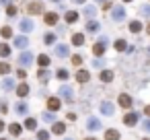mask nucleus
Listing matches in <instances>:
<instances>
[{"mask_svg":"<svg viewBox=\"0 0 150 140\" xmlns=\"http://www.w3.org/2000/svg\"><path fill=\"white\" fill-rule=\"evenodd\" d=\"M105 45H107V39H105V37L99 39V41L95 43V48H93V54H95V56H101V54L105 52Z\"/></svg>","mask_w":150,"mask_h":140,"instance_id":"f257e3e1","label":"nucleus"},{"mask_svg":"<svg viewBox=\"0 0 150 140\" xmlns=\"http://www.w3.org/2000/svg\"><path fill=\"white\" fill-rule=\"evenodd\" d=\"M15 45H17L19 50H25V48L29 45V39H27L25 35H19V37H15Z\"/></svg>","mask_w":150,"mask_h":140,"instance_id":"f03ea898","label":"nucleus"},{"mask_svg":"<svg viewBox=\"0 0 150 140\" xmlns=\"http://www.w3.org/2000/svg\"><path fill=\"white\" fill-rule=\"evenodd\" d=\"M113 19H115V21H123V19H125V9L115 6V9H113Z\"/></svg>","mask_w":150,"mask_h":140,"instance_id":"7ed1b4c3","label":"nucleus"},{"mask_svg":"<svg viewBox=\"0 0 150 140\" xmlns=\"http://www.w3.org/2000/svg\"><path fill=\"white\" fill-rule=\"evenodd\" d=\"M19 60H21V64H23V66H31V62H33V56H31L29 52H25V54H21V58H19Z\"/></svg>","mask_w":150,"mask_h":140,"instance_id":"20e7f679","label":"nucleus"},{"mask_svg":"<svg viewBox=\"0 0 150 140\" xmlns=\"http://www.w3.org/2000/svg\"><path fill=\"white\" fill-rule=\"evenodd\" d=\"M119 105L125 107V109L132 107V97H129V95H119Z\"/></svg>","mask_w":150,"mask_h":140,"instance_id":"39448f33","label":"nucleus"},{"mask_svg":"<svg viewBox=\"0 0 150 140\" xmlns=\"http://www.w3.org/2000/svg\"><path fill=\"white\" fill-rule=\"evenodd\" d=\"M136 122H138V113H127V115L123 117V124H125V126H134Z\"/></svg>","mask_w":150,"mask_h":140,"instance_id":"423d86ee","label":"nucleus"},{"mask_svg":"<svg viewBox=\"0 0 150 140\" xmlns=\"http://www.w3.org/2000/svg\"><path fill=\"white\" fill-rule=\"evenodd\" d=\"M86 128H88V130H93V132H95V130H99V128H101V122H99V119H97V117H91V119H88V122H86Z\"/></svg>","mask_w":150,"mask_h":140,"instance_id":"0eeeda50","label":"nucleus"},{"mask_svg":"<svg viewBox=\"0 0 150 140\" xmlns=\"http://www.w3.org/2000/svg\"><path fill=\"white\" fill-rule=\"evenodd\" d=\"M31 29H33V23H31L29 19H23V21H21V31H23V33H29Z\"/></svg>","mask_w":150,"mask_h":140,"instance_id":"6e6552de","label":"nucleus"},{"mask_svg":"<svg viewBox=\"0 0 150 140\" xmlns=\"http://www.w3.org/2000/svg\"><path fill=\"white\" fill-rule=\"evenodd\" d=\"M56 54L64 58V56H68V54H70V50H68V45H64V43H60V45H56Z\"/></svg>","mask_w":150,"mask_h":140,"instance_id":"1a4fd4ad","label":"nucleus"},{"mask_svg":"<svg viewBox=\"0 0 150 140\" xmlns=\"http://www.w3.org/2000/svg\"><path fill=\"white\" fill-rule=\"evenodd\" d=\"M101 111H103L105 115H113V105H111L109 101H105V103L101 105Z\"/></svg>","mask_w":150,"mask_h":140,"instance_id":"9d476101","label":"nucleus"},{"mask_svg":"<svg viewBox=\"0 0 150 140\" xmlns=\"http://www.w3.org/2000/svg\"><path fill=\"white\" fill-rule=\"evenodd\" d=\"M105 140H119V132L117 130H107L105 132Z\"/></svg>","mask_w":150,"mask_h":140,"instance_id":"9b49d317","label":"nucleus"},{"mask_svg":"<svg viewBox=\"0 0 150 140\" xmlns=\"http://www.w3.org/2000/svg\"><path fill=\"white\" fill-rule=\"evenodd\" d=\"M45 23H47V25H56V23H58V15H56V13H47V15H45Z\"/></svg>","mask_w":150,"mask_h":140,"instance_id":"f8f14e48","label":"nucleus"},{"mask_svg":"<svg viewBox=\"0 0 150 140\" xmlns=\"http://www.w3.org/2000/svg\"><path fill=\"white\" fill-rule=\"evenodd\" d=\"M60 95H62V97H64V99H72V89H70V87H66V85H64V87H62V89H60Z\"/></svg>","mask_w":150,"mask_h":140,"instance_id":"ddd939ff","label":"nucleus"},{"mask_svg":"<svg viewBox=\"0 0 150 140\" xmlns=\"http://www.w3.org/2000/svg\"><path fill=\"white\" fill-rule=\"evenodd\" d=\"M101 80L111 82V80H113V72H111V70H103V72H101Z\"/></svg>","mask_w":150,"mask_h":140,"instance_id":"4468645a","label":"nucleus"},{"mask_svg":"<svg viewBox=\"0 0 150 140\" xmlns=\"http://www.w3.org/2000/svg\"><path fill=\"white\" fill-rule=\"evenodd\" d=\"M17 95H19V97H27V95H29V87H27V85L23 82V85H21V87L17 89Z\"/></svg>","mask_w":150,"mask_h":140,"instance_id":"2eb2a0df","label":"nucleus"},{"mask_svg":"<svg viewBox=\"0 0 150 140\" xmlns=\"http://www.w3.org/2000/svg\"><path fill=\"white\" fill-rule=\"evenodd\" d=\"M47 107H50V109H54V111H56V109H60V99L52 97V99L47 101Z\"/></svg>","mask_w":150,"mask_h":140,"instance_id":"dca6fc26","label":"nucleus"},{"mask_svg":"<svg viewBox=\"0 0 150 140\" xmlns=\"http://www.w3.org/2000/svg\"><path fill=\"white\" fill-rule=\"evenodd\" d=\"M64 132H66V126L62 122H56L54 124V134H64Z\"/></svg>","mask_w":150,"mask_h":140,"instance_id":"f3484780","label":"nucleus"},{"mask_svg":"<svg viewBox=\"0 0 150 140\" xmlns=\"http://www.w3.org/2000/svg\"><path fill=\"white\" fill-rule=\"evenodd\" d=\"M72 43H74V45H82V43H84V35H82V33H76V35L72 37Z\"/></svg>","mask_w":150,"mask_h":140,"instance_id":"a211bd4d","label":"nucleus"},{"mask_svg":"<svg viewBox=\"0 0 150 140\" xmlns=\"http://www.w3.org/2000/svg\"><path fill=\"white\" fill-rule=\"evenodd\" d=\"M129 31H132V33H138V31H142V25H140L138 21H132V23H129Z\"/></svg>","mask_w":150,"mask_h":140,"instance_id":"6ab92c4d","label":"nucleus"},{"mask_svg":"<svg viewBox=\"0 0 150 140\" xmlns=\"http://www.w3.org/2000/svg\"><path fill=\"white\" fill-rule=\"evenodd\" d=\"M84 15H86V17H95V15H97V9H95L93 4H88V6L84 9Z\"/></svg>","mask_w":150,"mask_h":140,"instance_id":"aec40b11","label":"nucleus"},{"mask_svg":"<svg viewBox=\"0 0 150 140\" xmlns=\"http://www.w3.org/2000/svg\"><path fill=\"white\" fill-rule=\"evenodd\" d=\"M76 19H78V15H76L74 11H68V13H66V21H68V23H74Z\"/></svg>","mask_w":150,"mask_h":140,"instance_id":"412c9836","label":"nucleus"},{"mask_svg":"<svg viewBox=\"0 0 150 140\" xmlns=\"http://www.w3.org/2000/svg\"><path fill=\"white\" fill-rule=\"evenodd\" d=\"M37 62H39V66H43V68H45V66H47V64H50V58H47V56H45V54H41V56H39V58H37Z\"/></svg>","mask_w":150,"mask_h":140,"instance_id":"4be33fe9","label":"nucleus"},{"mask_svg":"<svg viewBox=\"0 0 150 140\" xmlns=\"http://www.w3.org/2000/svg\"><path fill=\"white\" fill-rule=\"evenodd\" d=\"M76 78H78V82H86V80H88V72H84V70H80V72L76 74Z\"/></svg>","mask_w":150,"mask_h":140,"instance_id":"5701e85b","label":"nucleus"},{"mask_svg":"<svg viewBox=\"0 0 150 140\" xmlns=\"http://www.w3.org/2000/svg\"><path fill=\"white\" fill-rule=\"evenodd\" d=\"M8 130H11V134H13V136H19L21 126H19V124H11V126H8Z\"/></svg>","mask_w":150,"mask_h":140,"instance_id":"b1692460","label":"nucleus"},{"mask_svg":"<svg viewBox=\"0 0 150 140\" xmlns=\"http://www.w3.org/2000/svg\"><path fill=\"white\" fill-rule=\"evenodd\" d=\"M35 126H37V122H35L33 117H29V119L25 122V128H27V130H35Z\"/></svg>","mask_w":150,"mask_h":140,"instance_id":"393cba45","label":"nucleus"},{"mask_svg":"<svg viewBox=\"0 0 150 140\" xmlns=\"http://www.w3.org/2000/svg\"><path fill=\"white\" fill-rule=\"evenodd\" d=\"M8 54H11V48H8L6 43H2V45H0V56H4V58H6Z\"/></svg>","mask_w":150,"mask_h":140,"instance_id":"a878e982","label":"nucleus"},{"mask_svg":"<svg viewBox=\"0 0 150 140\" xmlns=\"http://www.w3.org/2000/svg\"><path fill=\"white\" fill-rule=\"evenodd\" d=\"M86 29H88V31H91V33H95V31H97V29H99V23H97V21H91V23H88V25H86Z\"/></svg>","mask_w":150,"mask_h":140,"instance_id":"bb28decb","label":"nucleus"},{"mask_svg":"<svg viewBox=\"0 0 150 140\" xmlns=\"http://www.w3.org/2000/svg\"><path fill=\"white\" fill-rule=\"evenodd\" d=\"M115 50H117V52H123V50H127V45H125V41H123V39H119V41L115 43Z\"/></svg>","mask_w":150,"mask_h":140,"instance_id":"cd10ccee","label":"nucleus"},{"mask_svg":"<svg viewBox=\"0 0 150 140\" xmlns=\"http://www.w3.org/2000/svg\"><path fill=\"white\" fill-rule=\"evenodd\" d=\"M37 138H39V140H50V132L39 130V132H37Z\"/></svg>","mask_w":150,"mask_h":140,"instance_id":"c85d7f7f","label":"nucleus"},{"mask_svg":"<svg viewBox=\"0 0 150 140\" xmlns=\"http://www.w3.org/2000/svg\"><path fill=\"white\" fill-rule=\"evenodd\" d=\"M58 78H60V80H66V78H68V70L60 68V70H58Z\"/></svg>","mask_w":150,"mask_h":140,"instance_id":"c756f323","label":"nucleus"},{"mask_svg":"<svg viewBox=\"0 0 150 140\" xmlns=\"http://www.w3.org/2000/svg\"><path fill=\"white\" fill-rule=\"evenodd\" d=\"M27 109H29V107H27L25 103H19V105H17V113H21V115L27 113Z\"/></svg>","mask_w":150,"mask_h":140,"instance_id":"7c9ffc66","label":"nucleus"},{"mask_svg":"<svg viewBox=\"0 0 150 140\" xmlns=\"http://www.w3.org/2000/svg\"><path fill=\"white\" fill-rule=\"evenodd\" d=\"M140 13H142L144 17H148V15H150V4H142V6H140Z\"/></svg>","mask_w":150,"mask_h":140,"instance_id":"2f4dec72","label":"nucleus"},{"mask_svg":"<svg viewBox=\"0 0 150 140\" xmlns=\"http://www.w3.org/2000/svg\"><path fill=\"white\" fill-rule=\"evenodd\" d=\"M11 72V66L8 64H2V62H0V74H8Z\"/></svg>","mask_w":150,"mask_h":140,"instance_id":"473e14b6","label":"nucleus"},{"mask_svg":"<svg viewBox=\"0 0 150 140\" xmlns=\"http://www.w3.org/2000/svg\"><path fill=\"white\" fill-rule=\"evenodd\" d=\"M2 37L6 39V37H13V31H11V27H2Z\"/></svg>","mask_w":150,"mask_h":140,"instance_id":"72a5a7b5","label":"nucleus"},{"mask_svg":"<svg viewBox=\"0 0 150 140\" xmlns=\"http://www.w3.org/2000/svg\"><path fill=\"white\" fill-rule=\"evenodd\" d=\"M13 87H15V80H13V78H6V80H4V89H6V91H11Z\"/></svg>","mask_w":150,"mask_h":140,"instance_id":"f704fd0d","label":"nucleus"},{"mask_svg":"<svg viewBox=\"0 0 150 140\" xmlns=\"http://www.w3.org/2000/svg\"><path fill=\"white\" fill-rule=\"evenodd\" d=\"M54 41H56V37H54L52 33H47V35H45V43H50V45H54Z\"/></svg>","mask_w":150,"mask_h":140,"instance_id":"c9c22d12","label":"nucleus"},{"mask_svg":"<svg viewBox=\"0 0 150 140\" xmlns=\"http://www.w3.org/2000/svg\"><path fill=\"white\" fill-rule=\"evenodd\" d=\"M29 11H31V13H39V11H43V9H41L39 4H31V6H29Z\"/></svg>","mask_w":150,"mask_h":140,"instance_id":"e433bc0d","label":"nucleus"},{"mask_svg":"<svg viewBox=\"0 0 150 140\" xmlns=\"http://www.w3.org/2000/svg\"><path fill=\"white\" fill-rule=\"evenodd\" d=\"M41 117H43V122H50V124L54 122V115H52V113H43Z\"/></svg>","mask_w":150,"mask_h":140,"instance_id":"4c0bfd02","label":"nucleus"},{"mask_svg":"<svg viewBox=\"0 0 150 140\" xmlns=\"http://www.w3.org/2000/svg\"><path fill=\"white\" fill-rule=\"evenodd\" d=\"M37 76H39V78H43V80H45V78H47V76H50V74H47V70H41V72H39V74H37Z\"/></svg>","mask_w":150,"mask_h":140,"instance_id":"58836bf2","label":"nucleus"},{"mask_svg":"<svg viewBox=\"0 0 150 140\" xmlns=\"http://www.w3.org/2000/svg\"><path fill=\"white\" fill-rule=\"evenodd\" d=\"M72 62H74V64H80V62H82V58H80V56H74V58H72Z\"/></svg>","mask_w":150,"mask_h":140,"instance_id":"ea45409f","label":"nucleus"},{"mask_svg":"<svg viewBox=\"0 0 150 140\" xmlns=\"http://www.w3.org/2000/svg\"><path fill=\"white\" fill-rule=\"evenodd\" d=\"M144 130H146V132H150V119H146V122H144Z\"/></svg>","mask_w":150,"mask_h":140,"instance_id":"a19ab883","label":"nucleus"},{"mask_svg":"<svg viewBox=\"0 0 150 140\" xmlns=\"http://www.w3.org/2000/svg\"><path fill=\"white\" fill-rule=\"evenodd\" d=\"M15 13H17V9H15V6H8V15H11V17H13V15H15Z\"/></svg>","mask_w":150,"mask_h":140,"instance_id":"79ce46f5","label":"nucleus"},{"mask_svg":"<svg viewBox=\"0 0 150 140\" xmlns=\"http://www.w3.org/2000/svg\"><path fill=\"white\" fill-rule=\"evenodd\" d=\"M0 4H11V0H0Z\"/></svg>","mask_w":150,"mask_h":140,"instance_id":"37998d69","label":"nucleus"},{"mask_svg":"<svg viewBox=\"0 0 150 140\" xmlns=\"http://www.w3.org/2000/svg\"><path fill=\"white\" fill-rule=\"evenodd\" d=\"M2 130H4V124H2V122H0V132H2Z\"/></svg>","mask_w":150,"mask_h":140,"instance_id":"c03bdc74","label":"nucleus"},{"mask_svg":"<svg viewBox=\"0 0 150 140\" xmlns=\"http://www.w3.org/2000/svg\"><path fill=\"white\" fill-rule=\"evenodd\" d=\"M146 113H148V115H150V105H148V107H146Z\"/></svg>","mask_w":150,"mask_h":140,"instance_id":"a18cd8bd","label":"nucleus"},{"mask_svg":"<svg viewBox=\"0 0 150 140\" xmlns=\"http://www.w3.org/2000/svg\"><path fill=\"white\" fill-rule=\"evenodd\" d=\"M74 2H84V0H74Z\"/></svg>","mask_w":150,"mask_h":140,"instance_id":"49530a36","label":"nucleus"},{"mask_svg":"<svg viewBox=\"0 0 150 140\" xmlns=\"http://www.w3.org/2000/svg\"><path fill=\"white\" fill-rule=\"evenodd\" d=\"M148 33H150V25H148Z\"/></svg>","mask_w":150,"mask_h":140,"instance_id":"de8ad7c7","label":"nucleus"},{"mask_svg":"<svg viewBox=\"0 0 150 140\" xmlns=\"http://www.w3.org/2000/svg\"><path fill=\"white\" fill-rule=\"evenodd\" d=\"M86 140H95V138H86Z\"/></svg>","mask_w":150,"mask_h":140,"instance_id":"09e8293b","label":"nucleus"},{"mask_svg":"<svg viewBox=\"0 0 150 140\" xmlns=\"http://www.w3.org/2000/svg\"><path fill=\"white\" fill-rule=\"evenodd\" d=\"M123 2H129V0H123Z\"/></svg>","mask_w":150,"mask_h":140,"instance_id":"8fccbe9b","label":"nucleus"},{"mask_svg":"<svg viewBox=\"0 0 150 140\" xmlns=\"http://www.w3.org/2000/svg\"><path fill=\"white\" fill-rule=\"evenodd\" d=\"M0 140H6V138H0Z\"/></svg>","mask_w":150,"mask_h":140,"instance_id":"3c124183","label":"nucleus"},{"mask_svg":"<svg viewBox=\"0 0 150 140\" xmlns=\"http://www.w3.org/2000/svg\"><path fill=\"white\" fill-rule=\"evenodd\" d=\"M66 140H72V138H66Z\"/></svg>","mask_w":150,"mask_h":140,"instance_id":"603ef678","label":"nucleus"},{"mask_svg":"<svg viewBox=\"0 0 150 140\" xmlns=\"http://www.w3.org/2000/svg\"><path fill=\"white\" fill-rule=\"evenodd\" d=\"M99 2H103V0H99Z\"/></svg>","mask_w":150,"mask_h":140,"instance_id":"864d4df0","label":"nucleus"},{"mask_svg":"<svg viewBox=\"0 0 150 140\" xmlns=\"http://www.w3.org/2000/svg\"><path fill=\"white\" fill-rule=\"evenodd\" d=\"M146 140H150V138H146Z\"/></svg>","mask_w":150,"mask_h":140,"instance_id":"5fc2aeb1","label":"nucleus"}]
</instances>
